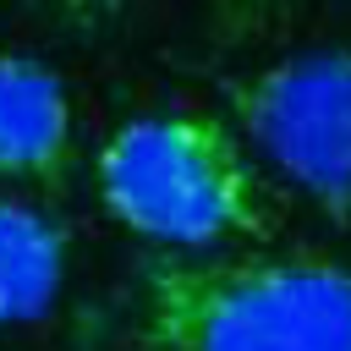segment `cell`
<instances>
[{"instance_id": "cell-1", "label": "cell", "mask_w": 351, "mask_h": 351, "mask_svg": "<svg viewBox=\"0 0 351 351\" xmlns=\"http://www.w3.org/2000/svg\"><path fill=\"white\" fill-rule=\"evenodd\" d=\"M148 351H351V263L329 252L165 258L143 280Z\"/></svg>"}, {"instance_id": "cell-2", "label": "cell", "mask_w": 351, "mask_h": 351, "mask_svg": "<svg viewBox=\"0 0 351 351\" xmlns=\"http://www.w3.org/2000/svg\"><path fill=\"white\" fill-rule=\"evenodd\" d=\"M99 197L110 214L170 247H219L269 236V197L236 132L208 115H137L99 154Z\"/></svg>"}, {"instance_id": "cell-3", "label": "cell", "mask_w": 351, "mask_h": 351, "mask_svg": "<svg viewBox=\"0 0 351 351\" xmlns=\"http://www.w3.org/2000/svg\"><path fill=\"white\" fill-rule=\"evenodd\" d=\"M230 110L285 181L351 225V49H307L236 77Z\"/></svg>"}, {"instance_id": "cell-4", "label": "cell", "mask_w": 351, "mask_h": 351, "mask_svg": "<svg viewBox=\"0 0 351 351\" xmlns=\"http://www.w3.org/2000/svg\"><path fill=\"white\" fill-rule=\"evenodd\" d=\"M71 159V99L27 55H0V176L55 181Z\"/></svg>"}, {"instance_id": "cell-5", "label": "cell", "mask_w": 351, "mask_h": 351, "mask_svg": "<svg viewBox=\"0 0 351 351\" xmlns=\"http://www.w3.org/2000/svg\"><path fill=\"white\" fill-rule=\"evenodd\" d=\"M60 269L66 230L49 214L0 197V324L38 318L60 291Z\"/></svg>"}]
</instances>
